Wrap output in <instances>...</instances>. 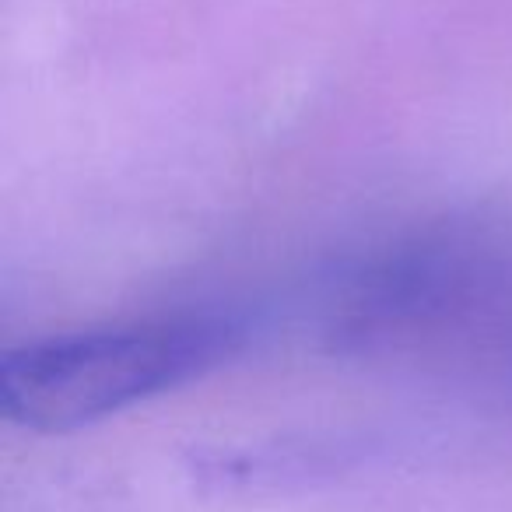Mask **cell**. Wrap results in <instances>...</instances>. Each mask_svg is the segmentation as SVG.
I'll list each match as a JSON object with an SVG mask.
<instances>
[{"label":"cell","instance_id":"1","mask_svg":"<svg viewBox=\"0 0 512 512\" xmlns=\"http://www.w3.org/2000/svg\"><path fill=\"white\" fill-rule=\"evenodd\" d=\"M246 344L232 316L130 323L57 334L4 351L0 414L43 435L99 425L218 369Z\"/></svg>","mask_w":512,"mask_h":512},{"label":"cell","instance_id":"2","mask_svg":"<svg viewBox=\"0 0 512 512\" xmlns=\"http://www.w3.org/2000/svg\"><path fill=\"white\" fill-rule=\"evenodd\" d=\"M491 281L488 246L474 235L439 232L400 242L348 274L330 306L337 348H376L446 320Z\"/></svg>","mask_w":512,"mask_h":512}]
</instances>
